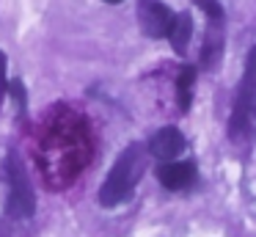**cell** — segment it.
<instances>
[{"mask_svg":"<svg viewBox=\"0 0 256 237\" xmlns=\"http://www.w3.org/2000/svg\"><path fill=\"white\" fill-rule=\"evenodd\" d=\"M157 176H160L162 187H168V190H184L196 179V165L190 160H171V163L160 165Z\"/></svg>","mask_w":256,"mask_h":237,"instance_id":"8992f818","label":"cell"},{"mask_svg":"<svg viewBox=\"0 0 256 237\" xmlns=\"http://www.w3.org/2000/svg\"><path fill=\"white\" fill-rule=\"evenodd\" d=\"M146 171V149L144 143H130L118 160L113 163V168L108 171L105 182L100 187V204L102 207H116V204L127 201L130 193L135 190V185L140 182Z\"/></svg>","mask_w":256,"mask_h":237,"instance_id":"6da1fadb","label":"cell"},{"mask_svg":"<svg viewBox=\"0 0 256 237\" xmlns=\"http://www.w3.org/2000/svg\"><path fill=\"white\" fill-rule=\"evenodd\" d=\"M0 179L6 185V212L12 218H30L36 209V196L17 152L6 154V160L0 165Z\"/></svg>","mask_w":256,"mask_h":237,"instance_id":"3957f363","label":"cell"},{"mask_svg":"<svg viewBox=\"0 0 256 237\" xmlns=\"http://www.w3.org/2000/svg\"><path fill=\"white\" fill-rule=\"evenodd\" d=\"M105 3H113V6H116V3H122V0H105Z\"/></svg>","mask_w":256,"mask_h":237,"instance_id":"7c38bea8","label":"cell"},{"mask_svg":"<svg viewBox=\"0 0 256 237\" xmlns=\"http://www.w3.org/2000/svg\"><path fill=\"white\" fill-rule=\"evenodd\" d=\"M254 130H256V47L248 53V61H245V72L237 88L232 121H228V135H232V141H245V138H250Z\"/></svg>","mask_w":256,"mask_h":237,"instance_id":"7a4b0ae2","label":"cell"},{"mask_svg":"<svg viewBox=\"0 0 256 237\" xmlns=\"http://www.w3.org/2000/svg\"><path fill=\"white\" fill-rule=\"evenodd\" d=\"M184 135L176 130V127H162V130H157L154 135H152L149 141V154L157 160H162V163H171V160H176L179 154L184 152Z\"/></svg>","mask_w":256,"mask_h":237,"instance_id":"5b68a950","label":"cell"},{"mask_svg":"<svg viewBox=\"0 0 256 237\" xmlns=\"http://www.w3.org/2000/svg\"><path fill=\"white\" fill-rule=\"evenodd\" d=\"M138 22L149 39H162L168 36L174 14L162 0H138Z\"/></svg>","mask_w":256,"mask_h":237,"instance_id":"277c9868","label":"cell"},{"mask_svg":"<svg viewBox=\"0 0 256 237\" xmlns=\"http://www.w3.org/2000/svg\"><path fill=\"white\" fill-rule=\"evenodd\" d=\"M193 83H196V66H184L176 75V97H179V108L190 110L193 102Z\"/></svg>","mask_w":256,"mask_h":237,"instance_id":"9c48e42d","label":"cell"},{"mask_svg":"<svg viewBox=\"0 0 256 237\" xmlns=\"http://www.w3.org/2000/svg\"><path fill=\"white\" fill-rule=\"evenodd\" d=\"M6 69H8V58H6V53L0 50V102H3L6 94H8V75H6Z\"/></svg>","mask_w":256,"mask_h":237,"instance_id":"8fae6325","label":"cell"},{"mask_svg":"<svg viewBox=\"0 0 256 237\" xmlns=\"http://www.w3.org/2000/svg\"><path fill=\"white\" fill-rule=\"evenodd\" d=\"M193 3L204 11L210 22H223V6L218 0H193Z\"/></svg>","mask_w":256,"mask_h":237,"instance_id":"30bf717a","label":"cell"},{"mask_svg":"<svg viewBox=\"0 0 256 237\" xmlns=\"http://www.w3.org/2000/svg\"><path fill=\"white\" fill-rule=\"evenodd\" d=\"M223 53V22H210L206 31V42H204V66H215V61Z\"/></svg>","mask_w":256,"mask_h":237,"instance_id":"ba28073f","label":"cell"},{"mask_svg":"<svg viewBox=\"0 0 256 237\" xmlns=\"http://www.w3.org/2000/svg\"><path fill=\"white\" fill-rule=\"evenodd\" d=\"M190 36H193V17H190L188 11L174 14V22H171V28H168V42H171L174 53H176V55L188 53Z\"/></svg>","mask_w":256,"mask_h":237,"instance_id":"52a82bcc","label":"cell"}]
</instances>
